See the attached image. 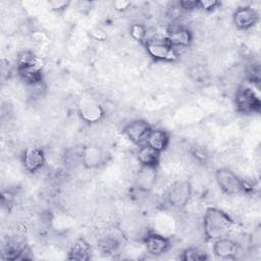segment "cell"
<instances>
[{
    "label": "cell",
    "instance_id": "1",
    "mask_svg": "<svg viewBox=\"0 0 261 261\" xmlns=\"http://www.w3.org/2000/svg\"><path fill=\"white\" fill-rule=\"evenodd\" d=\"M233 223L231 216L217 207H208L203 215V231L210 241L227 237Z\"/></svg>",
    "mask_w": 261,
    "mask_h": 261
},
{
    "label": "cell",
    "instance_id": "2",
    "mask_svg": "<svg viewBox=\"0 0 261 261\" xmlns=\"http://www.w3.org/2000/svg\"><path fill=\"white\" fill-rule=\"evenodd\" d=\"M215 181L221 192L228 196L247 192L250 187L242 177L227 167L217 168L215 171Z\"/></svg>",
    "mask_w": 261,
    "mask_h": 261
},
{
    "label": "cell",
    "instance_id": "3",
    "mask_svg": "<svg viewBox=\"0 0 261 261\" xmlns=\"http://www.w3.org/2000/svg\"><path fill=\"white\" fill-rule=\"evenodd\" d=\"M236 110L245 115L259 114L261 111V101L256 92L248 86H240L233 96Z\"/></svg>",
    "mask_w": 261,
    "mask_h": 261
},
{
    "label": "cell",
    "instance_id": "4",
    "mask_svg": "<svg viewBox=\"0 0 261 261\" xmlns=\"http://www.w3.org/2000/svg\"><path fill=\"white\" fill-rule=\"evenodd\" d=\"M147 54L155 61L172 62L178 58V51L166 38H148L143 44Z\"/></svg>",
    "mask_w": 261,
    "mask_h": 261
},
{
    "label": "cell",
    "instance_id": "5",
    "mask_svg": "<svg viewBox=\"0 0 261 261\" xmlns=\"http://www.w3.org/2000/svg\"><path fill=\"white\" fill-rule=\"evenodd\" d=\"M192 192L193 187L189 180L175 181L166 191L165 200L170 207L180 210L188 205Z\"/></svg>",
    "mask_w": 261,
    "mask_h": 261
},
{
    "label": "cell",
    "instance_id": "6",
    "mask_svg": "<svg viewBox=\"0 0 261 261\" xmlns=\"http://www.w3.org/2000/svg\"><path fill=\"white\" fill-rule=\"evenodd\" d=\"M110 155L103 148L96 144H88L82 147L81 163L86 169H97L105 165Z\"/></svg>",
    "mask_w": 261,
    "mask_h": 261
},
{
    "label": "cell",
    "instance_id": "7",
    "mask_svg": "<svg viewBox=\"0 0 261 261\" xmlns=\"http://www.w3.org/2000/svg\"><path fill=\"white\" fill-rule=\"evenodd\" d=\"M153 126L145 119L136 118L128 121L122 128L123 135L137 147H141L147 143L148 137Z\"/></svg>",
    "mask_w": 261,
    "mask_h": 261
},
{
    "label": "cell",
    "instance_id": "8",
    "mask_svg": "<svg viewBox=\"0 0 261 261\" xmlns=\"http://www.w3.org/2000/svg\"><path fill=\"white\" fill-rule=\"evenodd\" d=\"M77 114L86 123L95 124L105 117V110L95 99L85 97L77 103Z\"/></svg>",
    "mask_w": 261,
    "mask_h": 261
},
{
    "label": "cell",
    "instance_id": "9",
    "mask_svg": "<svg viewBox=\"0 0 261 261\" xmlns=\"http://www.w3.org/2000/svg\"><path fill=\"white\" fill-rule=\"evenodd\" d=\"M21 163L24 170L29 173L40 171L46 164L44 150L39 146H30L25 148L21 155Z\"/></svg>",
    "mask_w": 261,
    "mask_h": 261
},
{
    "label": "cell",
    "instance_id": "10",
    "mask_svg": "<svg viewBox=\"0 0 261 261\" xmlns=\"http://www.w3.org/2000/svg\"><path fill=\"white\" fill-rule=\"evenodd\" d=\"M259 21L258 11L249 5L238 7L232 13V22L241 31H247L254 28Z\"/></svg>",
    "mask_w": 261,
    "mask_h": 261
},
{
    "label": "cell",
    "instance_id": "11",
    "mask_svg": "<svg viewBox=\"0 0 261 261\" xmlns=\"http://www.w3.org/2000/svg\"><path fill=\"white\" fill-rule=\"evenodd\" d=\"M143 242L147 253L155 257L168 252L171 247L169 238L154 231L147 232L143 239Z\"/></svg>",
    "mask_w": 261,
    "mask_h": 261
},
{
    "label": "cell",
    "instance_id": "12",
    "mask_svg": "<svg viewBox=\"0 0 261 261\" xmlns=\"http://www.w3.org/2000/svg\"><path fill=\"white\" fill-rule=\"evenodd\" d=\"M166 40L176 49L189 47L193 42V33L185 25L170 24L166 30Z\"/></svg>",
    "mask_w": 261,
    "mask_h": 261
},
{
    "label": "cell",
    "instance_id": "13",
    "mask_svg": "<svg viewBox=\"0 0 261 261\" xmlns=\"http://www.w3.org/2000/svg\"><path fill=\"white\" fill-rule=\"evenodd\" d=\"M158 177V166H143L140 165L135 175L136 188L144 193H148L156 185Z\"/></svg>",
    "mask_w": 261,
    "mask_h": 261
},
{
    "label": "cell",
    "instance_id": "14",
    "mask_svg": "<svg viewBox=\"0 0 261 261\" xmlns=\"http://www.w3.org/2000/svg\"><path fill=\"white\" fill-rule=\"evenodd\" d=\"M212 251L214 256L218 259L234 260L240 252V246L234 240L223 237L214 241Z\"/></svg>",
    "mask_w": 261,
    "mask_h": 261
},
{
    "label": "cell",
    "instance_id": "15",
    "mask_svg": "<svg viewBox=\"0 0 261 261\" xmlns=\"http://www.w3.org/2000/svg\"><path fill=\"white\" fill-rule=\"evenodd\" d=\"M16 71L19 79L30 87H40L43 83V72L40 62L24 66H16Z\"/></svg>",
    "mask_w": 261,
    "mask_h": 261
},
{
    "label": "cell",
    "instance_id": "16",
    "mask_svg": "<svg viewBox=\"0 0 261 261\" xmlns=\"http://www.w3.org/2000/svg\"><path fill=\"white\" fill-rule=\"evenodd\" d=\"M160 157L161 153L147 144L138 147V151L136 153V158L139 165L143 166H158Z\"/></svg>",
    "mask_w": 261,
    "mask_h": 261
},
{
    "label": "cell",
    "instance_id": "17",
    "mask_svg": "<svg viewBox=\"0 0 261 261\" xmlns=\"http://www.w3.org/2000/svg\"><path fill=\"white\" fill-rule=\"evenodd\" d=\"M170 143V135L167 130L163 128H154L151 130L148 140H147V145L151 146L158 152L162 153L164 152Z\"/></svg>",
    "mask_w": 261,
    "mask_h": 261
},
{
    "label": "cell",
    "instance_id": "18",
    "mask_svg": "<svg viewBox=\"0 0 261 261\" xmlns=\"http://www.w3.org/2000/svg\"><path fill=\"white\" fill-rule=\"evenodd\" d=\"M91 246L85 238L77 239L70 247L67 258L69 260L86 261L91 258Z\"/></svg>",
    "mask_w": 261,
    "mask_h": 261
},
{
    "label": "cell",
    "instance_id": "19",
    "mask_svg": "<svg viewBox=\"0 0 261 261\" xmlns=\"http://www.w3.org/2000/svg\"><path fill=\"white\" fill-rule=\"evenodd\" d=\"M184 261H203L207 260V254L197 247H188L186 248L179 257Z\"/></svg>",
    "mask_w": 261,
    "mask_h": 261
},
{
    "label": "cell",
    "instance_id": "20",
    "mask_svg": "<svg viewBox=\"0 0 261 261\" xmlns=\"http://www.w3.org/2000/svg\"><path fill=\"white\" fill-rule=\"evenodd\" d=\"M147 28L143 24V23H140V22H135L133 23L130 27H129V35L130 37L141 43V44H144L147 40Z\"/></svg>",
    "mask_w": 261,
    "mask_h": 261
},
{
    "label": "cell",
    "instance_id": "21",
    "mask_svg": "<svg viewBox=\"0 0 261 261\" xmlns=\"http://www.w3.org/2000/svg\"><path fill=\"white\" fill-rule=\"evenodd\" d=\"M39 62L38 57L34 52L30 50H23L17 54L16 57V66H24Z\"/></svg>",
    "mask_w": 261,
    "mask_h": 261
},
{
    "label": "cell",
    "instance_id": "22",
    "mask_svg": "<svg viewBox=\"0 0 261 261\" xmlns=\"http://www.w3.org/2000/svg\"><path fill=\"white\" fill-rule=\"evenodd\" d=\"M246 75H247V80L251 84L259 85L261 81V70H260L259 63H254V62L251 63L250 66L247 68Z\"/></svg>",
    "mask_w": 261,
    "mask_h": 261
},
{
    "label": "cell",
    "instance_id": "23",
    "mask_svg": "<svg viewBox=\"0 0 261 261\" xmlns=\"http://www.w3.org/2000/svg\"><path fill=\"white\" fill-rule=\"evenodd\" d=\"M220 5L221 3L217 0H199V9H203L205 11H212Z\"/></svg>",
    "mask_w": 261,
    "mask_h": 261
},
{
    "label": "cell",
    "instance_id": "24",
    "mask_svg": "<svg viewBox=\"0 0 261 261\" xmlns=\"http://www.w3.org/2000/svg\"><path fill=\"white\" fill-rule=\"evenodd\" d=\"M70 4L69 1H64V0H53V1H49L48 5L51 8V10L56 11V12H60L63 11L64 9H66L68 7V5Z\"/></svg>",
    "mask_w": 261,
    "mask_h": 261
},
{
    "label": "cell",
    "instance_id": "25",
    "mask_svg": "<svg viewBox=\"0 0 261 261\" xmlns=\"http://www.w3.org/2000/svg\"><path fill=\"white\" fill-rule=\"evenodd\" d=\"M177 6L181 9V10H186V11H192V10H196L199 9V0H182L179 1L177 3Z\"/></svg>",
    "mask_w": 261,
    "mask_h": 261
},
{
    "label": "cell",
    "instance_id": "26",
    "mask_svg": "<svg viewBox=\"0 0 261 261\" xmlns=\"http://www.w3.org/2000/svg\"><path fill=\"white\" fill-rule=\"evenodd\" d=\"M130 2L128 1H121V0H118V1H115L114 2V7L117 9V10H124L126 8H128L130 6Z\"/></svg>",
    "mask_w": 261,
    "mask_h": 261
}]
</instances>
